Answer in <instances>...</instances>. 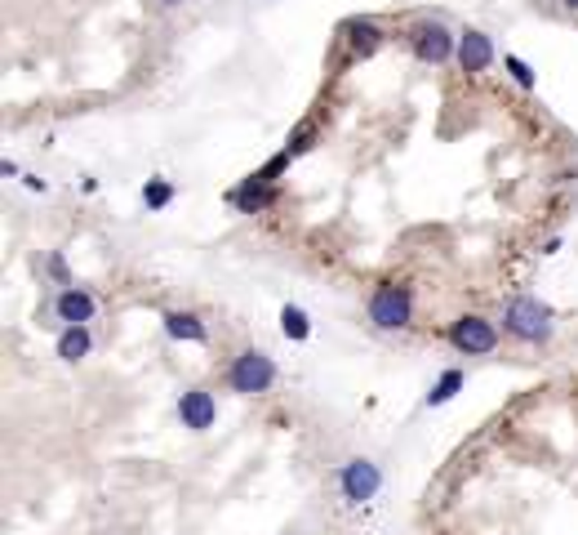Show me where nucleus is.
I'll list each match as a JSON object with an SVG mask.
<instances>
[{"instance_id":"39448f33","label":"nucleus","mask_w":578,"mask_h":535,"mask_svg":"<svg viewBox=\"0 0 578 535\" xmlns=\"http://www.w3.org/2000/svg\"><path fill=\"white\" fill-rule=\"evenodd\" d=\"M339 491H343L347 504H369L378 491H383V469L374 460H347L339 469Z\"/></svg>"},{"instance_id":"6e6552de","label":"nucleus","mask_w":578,"mask_h":535,"mask_svg":"<svg viewBox=\"0 0 578 535\" xmlns=\"http://www.w3.org/2000/svg\"><path fill=\"white\" fill-rule=\"evenodd\" d=\"M489 63H494V40L485 31L467 27L459 36V67L467 76H480V72H489Z\"/></svg>"},{"instance_id":"423d86ee","label":"nucleus","mask_w":578,"mask_h":535,"mask_svg":"<svg viewBox=\"0 0 578 535\" xmlns=\"http://www.w3.org/2000/svg\"><path fill=\"white\" fill-rule=\"evenodd\" d=\"M450 344L459 348L462 357H485V353L498 348V330H494V321L467 312V317H459V321L450 326Z\"/></svg>"},{"instance_id":"dca6fc26","label":"nucleus","mask_w":578,"mask_h":535,"mask_svg":"<svg viewBox=\"0 0 578 535\" xmlns=\"http://www.w3.org/2000/svg\"><path fill=\"white\" fill-rule=\"evenodd\" d=\"M174 201V188L165 183V179H147V188H142V206L147 210H165Z\"/></svg>"},{"instance_id":"2eb2a0df","label":"nucleus","mask_w":578,"mask_h":535,"mask_svg":"<svg viewBox=\"0 0 578 535\" xmlns=\"http://www.w3.org/2000/svg\"><path fill=\"white\" fill-rule=\"evenodd\" d=\"M462 384H467V375H462V371H445V375L432 384V393H427V406H445V401H454L462 393Z\"/></svg>"},{"instance_id":"1a4fd4ad","label":"nucleus","mask_w":578,"mask_h":535,"mask_svg":"<svg viewBox=\"0 0 578 535\" xmlns=\"http://www.w3.org/2000/svg\"><path fill=\"white\" fill-rule=\"evenodd\" d=\"M54 312L67 326H90L94 321V294L85 285H63V294L54 299Z\"/></svg>"},{"instance_id":"0eeeda50","label":"nucleus","mask_w":578,"mask_h":535,"mask_svg":"<svg viewBox=\"0 0 578 535\" xmlns=\"http://www.w3.org/2000/svg\"><path fill=\"white\" fill-rule=\"evenodd\" d=\"M178 419H183V428H192V433L214 428V419H219V401H214V393L187 389V393L178 398Z\"/></svg>"},{"instance_id":"f3484780","label":"nucleus","mask_w":578,"mask_h":535,"mask_svg":"<svg viewBox=\"0 0 578 535\" xmlns=\"http://www.w3.org/2000/svg\"><path fill=\"white\" fill-rule=\"evenodd\" d=\"M503 67L512 72V81H516L521 90H534V85H539V76H534V67H530L525 58H516V54H503Z\"/></svg>"},{"instance_id":"a211bd4d","label":"nucleus","mask_w":578,"mask_h":535,"mask_svg":"<svg viewBox=\"0 0 578 535\" xmlns=\"http://www.w3.org/2000/svg\"><path fill=\"white\" fill-rule=\"evenodd\" d=\"M49 272H54L58 281H67V259H63V255H49ZM67 285H72V281H67Z\"/></svg>"},{"instance_id":"f03ea898","label":"nucleus","mask_w":578,"mask_h":535,"mask_svg":"<svg viewBox=\"0 0 578 535\" xmlns=\"http://www.w3.org/2000/svg\"><path fill=\"white\" fill-rule=\"evenodd\" d=\"M369 321L378 330H405L414 321V290L410 285H396V281L374 285V294H369Z\"/></svg>"},{"instance_id":"20e7f679","label":"nucleus","mask_w":578,"mask_h":535,"mask_svg":"<svg viewBox=\"0 0 578 535\" xmlns=\"http://www.w3.org/2000/svg\"><path fill=\"white\" fill-rule=\"evenodd\" d=\"M405 40H410L414 58H418V63H432V67H441V63H450V58L459 54V36H454L445 22H436V18L414 22V27L405 31Z\"/></svg>"},{"instance_id":"9b49d317","label":"nucleus","mask_w":578,"mask_h":535,"mask_svg":"<svg viewBox=\"0 0 578 535\" xmlns=\"http://www.w3.org/2000/svg\"><path fill=\"white\" fill-rule=\"evenodd\" d=\"M160 321H165V335L178 339V344H205L210 339V330H205V321L196 312H165Z\"/></svg>"},{"instance_id":"9d476101","label":"nucleus","mask_w":578,"mask_h":535,"mask_svg":"<svg viewBox=\"0 0 578 535\" xmlns=\"http://www.w3.org/2000/svg\"><path fill=\"white\" fill-rule=\"evenodd\" d=\"M228 201L240 210V215H263L272 201H276V188L272 183H258V179H245L240 188H231Z\"/></svg>"},{"instance_id":"4468645a","label":"nucleus","mask_w":578,"mask_h":535,"mask_svg":"<svg viewBox=\"0 0 578 535\" xmlns=\"http://www.w3.org/2000/svg\"><path fill=\"white\" fill-rule=\"evenodd\" d=\"M280 330H285V339L303 344V339L312 335V317H307L298 303H285V308H280Z\"/></svg>"},{"instance_id":"f8f14e48","label":"nucleus","mask_w":578,"mask_h":535,"mask_svg":"<svg viewBox=\"0 0 578 535\" xmlns=\"http://www.w3.org/2000/svg\"><path fill=\"white\" fill-rule=\"evenodd\" d=\"M343 31H347V45H351L356 58H369V54L383 45V31H378V22H369V18H351Z\"/></svg>"},{"instance_id":"7ed1b4c3","label":"nucleus","mask_w":578,"mask_h":535,"mask_svg":"<svg viewBox=\"0 0 578 535\" xmlns=\"http://www.w3.org/2000/svg\"><path fill=\"white\" fill-rule=\"evenodd\" d=\"M276 384V362L263 353V348H245L236 362L228 366V389L240 398H258Z\"/></svg>"},{"instance_id":"f257e3e1","label":"nucleus","mask_w":578,"mask_h":535,"mask_svg":"<svg viewBox=\"0 0 578 535\" xmlns=\"http://www.w3.org/2000/svg\"><path fill=\"white\" fill-rule=\"evenodd\" d=\"M503 330L512 339H521V344H548L552 339V308L539 303V299H530V294H521V299L507 303Z\"/></svg>"},{"instance_id":"ddd939ff","label":"nucleus","mask_w":578,"mask_h":535,"mask_svg":"<svg viewBox=\"0 0 578 535\" xmlns=\"http://www.w3.org/2000/svg\"><path fill=\"white\" fill-rule=\"evenodd\" d=\"M90 348H94L90 326H63V335H58V357L63 362H85Z\"/></svg>"},{"instance_id":"aec40b11","label":"nucleus","mask_w":578,"mask_h":535,"mask_svg":"<svg viewBox=\"0 0 578 535\" xmlns=\"http://www.w3.org/2000/svg\"><path fill=\"white\" fill-rule=\"evenodd\" d=\"M561 4H570V9H578V0H561Z\"/></svg>"},{"instance_id":"6ab92c4d","label":"nucleus","mask_w":578,"mask_h":535,"mask_svg":"<svg viewBox=\"0 0 578 535\" xmlns=\"http://www.w3.org/2000/svg\"><path fill=\"white\" fill-rule=\"evenodd\" d=\"M160 4H165V9H178V4H183V0H160Z\"/></svg>"}]
</instances>
